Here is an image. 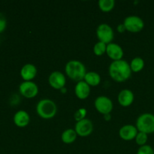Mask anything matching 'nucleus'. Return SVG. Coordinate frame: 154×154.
Here are the masks:
<instances>
[{"label":"nucleus","mask_w":154,"mask_h":154,"mask_svg":"<svg viewBox=\"0 0 154 154\" xmlns=\"http://www.w3.org/2000/svg\"><path fill=\"white\" fill-rule=\"evenodd\" d=\"M109 75L116 82H124L132 75L130 65L124 60L113 61L108 68Z\"/></svg>","instance_id":"obj_1"},{"label":"nucleus","mask_w":154,"mask_h":154,"mask_svg":"<svg viewBox=\"0 0 154 154\" xmlns=\"http://www.w3.org/2000/svg\"><path fill=\"white\" fill-rule=\"evenodd\" d=\"M65 71L71 80L77 82L84 81L87 74L85 66L78 60H70L68 62L65 67Z\"/></svg>","instance_id":"obj_2"},{"label":"nucleus","mask_w":154,"mask_h":154,"mask_svg":"<svg viewBox=\"0 0 154 154\" xmlns=\"http://www.w3.org/2000/svg\"><path fill=\"white\" fill-rule=\"evenodd\" d=\"M36 112L42 118L48 120L56 115L57 112V107L55 102L51 99H45L39 101L36 106Z\"/></svg>","instance_id":"obj_3"},{"label":"nucleus","mask_w":154,"mask_h":154,"mask_svg":"<svg viewBox=\"0 0 154 154\" xmlns=\"http://www.w3.org/2000/svg\"><path fill=\"white\" fill-rule=\"evenodd\" d=\"M136 128L138 132L146 134H152L154 132V114L150 113H144L141 114L136 120Z\"/></svg>","instance_id":"obj_4"},{"label":"nucleus","mask_w":154,"mask_h":154,"mask_svg":"<svg viewBox=\"0 0 154 154\" xmlns=\"http://www.w3.org/2000/svg\"><path fill=\"white\" fill-rule=\"evenodd\" d=\"M123 25L126 27V31L129 32H139L144 29V22L140 17L132 15L125 18Z\"/></svg>","instance_id":"obj_5"},{"label":"nucleus","mask_w":154,"mask_h":154,"mask_svg":"<svg viewBox=\"0 0 154 154\" xmlns=\"http://www.w3.org/2000/svg\"><path fill=\"white\" fill-rule=\"evenodd\" d=\"M96 35L99 42L108 45L114 40V32L113 29L107 23H102L96 29Z\"/></svg>","instance_id":"obj_6"},{"label":"nucleus","mask_w":154,"mask_h":154,"mask_svg":"<svg viewBox=\"0 0 154 154\" xmlns=\"http://www.w3.org/2000/svg\"><path fill=\"white\" fill-rule=\"evenodd\" d=\"M94 105L98 112L105 115L108 114L113 110V102L111 99L105 96H98L94 102Z\"/></svg>","instance_id":"obj_7"},{"label":"nucleus","mask_w":154,"mask_h":154,"mask_svg":"<svg viewBox=\"0 0 154 154\" xmlns=\"http://www.w3.org/2000/svg\"><path fill=\"white\" fill-rule=\"evenodd\" d=\"M19 91L23 97L32 99L38 93V87L33 81H23L20 84Z\"/></svg>","instance_id":"obj_8"},{"label":"nucleus","mask_w":154,"mask_h":154,"mask_svg":"<svg viewBox=\"0 0 154 154\" xmlns=\"http://www.w3.org/2000/svg\"><path fill=\"white\" fill-rule=\"evenodd\" d=\"M75 130L77 135L81 137H87L90 135L93 131V124L89 119H84L81 121L77 122L75 124Z\"/></svg>","instance_id":"obj_9"},{"label":"nucleus","mask_w":154,"mask_h":154,"mask_svg":"<svg viewBox=\"0 0 154 154\" xmlns=\"http://www.w3.org/2000/svg\"><path fill=\"white\" fill-rule=\"evenodd\" d=\"M48 82L51 87L55 90H60L62 88L65 87L66 84V78L64 74L59 71H55L50 75L48 78Z\"/></svg>","instance_id":"obj_10"},{"label":"nucleus","mask_w":154,"mask_h":154,"mask_svg":"<svg viewBox=\"0 0 154 154\" xmlns=\"http://www.w3.org/2000/svg\"><path fill=\"white\" fill-rule=\"evenodd\" d=\"M138 131L136 126L127 124L122 126L119 131V135L123 140L126 141L134 140L138 134Z\"/></svg>","instance_id":"obj_11"},{"label":"nucleus","mask_w":154,"mask_h":154,"mask_svg":"<svg viewBox=\"0 0 154 154\" xmlns=\"http://www.w3.org/2000/svg\"><path fill=\"white\" fill-rule=\"evenodd\" d=\"M106 54L113 61L123 60V50L119 45L115 43H110L107 45Z\"/></svg>","instance_id":"obj_12"},{"label":"nucleus","mask_w":154,"mask_h":154,"mask_svg":"<svg viewBox=\"0 0 154 154\" xmlns=\"http://www.w3.org/2000/svg\"><path fill=\"white\" fill-rule=\"evenodd\" d=\"M134 99V93H132V90L129 89H123L119 93L118 96H117V100H118L119 104L123 107H129L133 103Z\"/></svg>","instance_id":"obj_13"},{"label":"nucleus","mask_w":154,"mask_h":154,"mask_svg":"<svg viewBox=\"0 0 154 154\" xmlns=\"http://www.w3.org/2000/svg\"><path fill=\"white\" fill-rule=\"evenodd\" d=\"M37 75L35 66L31 63L24 65L20 69V76L24 81H32Z\"/></svg>","instance_id":"obj_14"},{"label":"nucleus","mask_w":154,"mask_h":154,"mask_svg":"<svg viewBox=\"0 0 154 154\" xmlns=\"http://www.w3.org/2000/svg\"><path fill=\"white\" fill-rule=\"evenodd\" d=\"M75 93L77 98L81 100L87 99L90 94V87L84 81H79L75 85Z\"/></svg>","instance_id":"obj_15"},{"label":"nucleus","mask_w":154,"mask_h":154,"mask_svg":"<svg viewBox=\"0 0 154 154\" xmlns=\"http://www.w3.org/2000/svg\"><path fill=\"white\" fill-rule=\"evenodd\" d=\"M14 123L20 128H24L29 125L30 122L29 114L25 111H18L14 116Z\"/></svg>","instance_id":"obj_16"},{"label":"nucleus","mask_w":154,"mask_h":154,"mask_svg":"<svg viewBox=\"0 0 154 154\" xmlns=\"http://www.w3.org/2000/svg\"><path fill=\"white\" fill-rule=\"evenodd\" d=\"M84 81L90 87H96L101 83V76L96 72H87Z\"/></svg>","instance_id":"obj_17"},{"label":"nucleus","mask_w":154,"mask_h":154,"mask_svg":"<svg viewBox=\"0 0 154 154\" xmlns=\"http://www.w3.org/2000/svg\"><path fill=\"white\" fill-rule=\"evenodd\" d=\"M77 136H78V135H77L75 129H66L62 133L61 139L63 143H65L66 144H69L73 143L76 140Z\"/></svg>","instance_id":"obj_18"},{"label":"nucleus","mask_w":154,"mask_h":154,"mask_svg":"<svg viewBox=\"0 0 154 154\" xmlns=\"http://www.w3.org/2000/svg\"><path fill=\"white\" fill-rule=\"evenodd\" d=\"M130 68L132 72H139L144 69V61L141 57H135L131 61Z\"/></svg>","instance_id":"obj_19"},{"label":"nucleus","mask_w":154,"mask_h":154,"mask_svg":"<svg viewBox=\"0 0 154 154\" xmlns=\"http://www.w3.org/2000/svg\"><path fill=\"white\" fill-rule=\"evenodd\" d=\"M99 8L102 11L108 13L112 11L115 6V1L114 0H99Z\"/></svg>","instance_id":"obj_20"},{"label":"nucleus","mask_w":154,"mask_h":154,"mask_svg":"<svg viewBox=\"0 0 154 154\" xmlns=\"http://www.w3.org/2000/svg\"><path fill=\"white\" fill-rule=\"evenodd\" d=\"M106 49H107V45L103 43L102 42H99L94 45L93 47V53L96 56L100 57L103 54H106Z\"/></svg>","instance_id":"obj_21"},{"label":"nucleus","mask_w":154,"mask_h":154,"mask_svg":"<svg viewBox=\"0 0 154 154\" xmlns=\"http://www.w3.org/2000/svg\"><path fill=\"white\" fill-rule=\"evenodd\" d=\"M147 139H148V135L141 132H138V134H137L136 137L135 138L136 144L138 145H139L140 147L145 145L147 142Z\"/></svg>","instance_id":"obj_22"},{"label":"nucleus","mask_w":154,"mask_h":154,"mask_svg":"<svg viewBox=\"0 0 154 154\" xmlns=\"http://www.w3.org/2000/svg\"><path fill=\"white\" fill-rule=\"evenodd\" d=\"M87 111L85 108H80V109H78V111L75 113V114H74V118H75V120H76L77 122L81 121V120L85 119L86 115H87Z\"/></svg>","instance_id":"obj_23"},{"label":"nucleus","mask_w":154,"mask_h":154,"mask_svg":"<svg viewBox=\"0 0 154 154\" xmlns=\"http://www.w3.org/2000/svg\"><path fill=\"white\" fill-rule=\"evenodd\" d=\"M137 154H154V150L151 146L145 144L138 148Z\"/></svg>","instance_id":"obj_24"},{"label":"nucleus","mask_w":154,"mask_h":154,"mask_svg":"<svg viewBox=\"0 0 154 154\" xmlns=\"http://www.w3.org/2000/svg\"><path fill=\"white\" fill-rule=\"evenodd\" d=\"M7 26V20L5 16L0 12V33L4 32Z\"/></svg>","instance_id":"obj_25"},{"label":"nucleus","mask_w":154,"mask_h":154,"mask_svg":"<svg viewBox=\"0 0 154 154\" xmlns=\"http://www.w3.org/2000/svg\"><path fill=\"white\" fill-rule=\"evenodd\" d=\"M117 30L119 32L123 33V32H124L126 29V27H125V26L123 25V23H122V24H119V25L117 26Z\"/></svg>","instance_id":"obj_26"},{"label":"nucleus","mask_w":154,"mask_h":154,"mask_svg":"<svg viewBox=\"0 0 154 154\" xmlns=\"http://www.w3.org/2000/svg\"><path fill=\"white\" fill-rule=\"evenodd\" d=\"M104 119H105L106 121H110V120H111V114H105V115H104Z\"/></svg>","instance_id":"obj_27"},{"label":"nucleus","mask_w":154,"mask_h":154,"mask_svg":"<svg viewBox=\"0 0 154 154\" xmlns=\"http://www.w3.org/2000/svg\"><path fill=\"white\" fill-rule=\"evenodd\" d=\"M60 92H61L62 93H66V88L63 87V88H62L61 90H60Z\"/></svg>","instance_id":"obj_28"}]
</instances>
